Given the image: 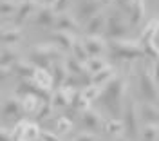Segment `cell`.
Segmentation results:
<instances>
[{"instance_id": "45", "label": "cell", "mask_w": 159, "mask_h": 141, "mask_svg": "<svg viewBox=\"0 0 159 141\" xmlns=\"http://www.w3.org/2000/svg\"><path fill=\"white\" fill-rule=\"evenodd\" d=\"M9 74H13V72H11V69H6V67H2V65H0V81H4L7 76H9Z\"/></svg>"}, {"instance_id": "31", "label": "cell", "mask_w": 159, "mask_h": 141, "mask_svg": "<svg viewBox=\"0 0 159 141\" xmlns=\"http://www.w3.org/2000/svg\"><path fill=\"white\" fill-rule=\"evenodd\" d=\"M141 138L143 141H157L159 139V125L148 123L141 129Z\"/></svg>"}, {"instance_id": "21", "label": "cell", "mask_w": 159, "mask_h": 141, "mask_svg": "<svg viewBox=\"0 0 159 141\" xmlns=\"http://www.w3.org/2000/svg\"><path fill=\"white\" fill-rule=\"evenodd\" d=\"M24 36V33L20 27H9V29H2L0 33V43H4L6 47H11L15 43H18Z\"/></svg>"}, {"instance_id": "42", "label": "cell", "mask_w": 159, "mask_h": 141, "mask_svg": "<svg viewBox=\"0 0 159 141\" xmlns=\"http://www.w3.org/2000/svg\"><path fill=\"white\" fill-rule=\"evenodd\" d=\"M70 141H99L94 134H90V132H81V134H78L76 138H72Z\"/></svg>"}, {"instance_id": "4", "label": "cell", "mask_w": 159, "mask_h": 141, "mask_svg": "<svg viewBox=\"0 0 159 141\" xmlns=\"http://www.w3.org/2000/svg\"><path fill=\"white\" fill-rule=\"evenodd\" d=\"M139 91L147 103H154L159 96V87L154 80V72L150 70V65H143L139 69Z\"/></svg>"}, {"instance_id": "8", "label": "cell", "mask_w": 159, "mask_h": 141, "mask_svg": "<svg viewBox=\"0 0 159 141\" xmlns=\"http://www.w3.org/2000/svg\"><path fill=\"white\" fill-rule=\"evenodd\" d=\"M40 6L42 4H40L38 0H18V9L15 13V25L16 27L22 25L33 13H36L40 9Z\"/></svg>"}, {"instance_id": "6", "label": "cell", "mask_w": 159, "mask_h": 141, "mask_svg": "<svg viewBox=\"0 0 159 141\" xmlns=\"http://www.w3.org/2000/svg\"><path fill=\"white\" fill-rule=\"evenodd\" d=\"M123 127L129 139L138 138V109L134 100H129L127 107L123 109Z\"/></svg>"}, {"instance_id": "2", "label": "cell", "mask_w": 159, "mask_h": 141, "mask_svg": "<svg viewBox=\"0 0 159 141\" xmlns=\"http://www.w3.org/2000/svg\"><path fill=\"white\" fill-rule=\"evenodd\" d=\"M127 78L125 76H116L103 87L101 91V101L103 105L109 109L114 116H119L123 112V96H125V91H127Z\"/></svg>"}, {"instance_id": "15", "label": "cell", "mask_w": 159, "mask_h": 141, "mask_svg": "<svg viewBox=\"0 0 159 141\" xmlns=\"http://www.w3.org/2000/svg\"><path fill=\"white\" fill-rule=\"evenodd\" d=\"M51 40L54 42V45H58L63 52H72L76 38L67 31H54V33H51Z\"/></svg>"}, {"instance_id": "37", "label": "cell", "mask_w": 159, "mask_h": 141, "mask_svg": "<svg viewBox=\"0 0 159 141\" xmlns=\"http://www.w3.org/2000/svg\"><path fill=\"white\" fill-rule=\"evenodd\" d=\"M72 127H74V123H72V120L67 118V116H60L58 121H56V129H58L60 134H69V132L72 130Z\"/></svg>"}, {"instance_id": "30", "label": "cell", "mask_w": 159, "mask_h": 141, "mask_svg": "<svg viewBox=\"0 0 159 141\" xmlns=\"http://www.w3.org/2000/svg\"><path fill=\"white\" fill-rule=\"evenodd\" d=\"M74 58L78 61H81V63H87L89 61V52H87V49H85V45H83V42L81 40H76L74 42V47H72V52H70Z\"/></svg>"}, {"instance_id": "9", "label": "cell", "mask_w": 159, "mask_h": 141, "mask_svg": "<svg viewBox=\"0 0 159 141\" xmlns=\"http://www.w3.org/2000/svg\"><path fill=\"white\" fill-rule=\"evenodd\" d=\"M56 18H58V13L52 9L49 4H43L34 13V25H38V27H54Z\"/></svg>"}, {"instance_id": "44", "label": "cell", "mask_w": 159, "mask_h": 141, "mask_svg": "<svg viewBox=\"0 0 159 141\" xmlns=\"http://www.w3.org/2000/svg\"><path fill=\"white\" fill-rule=\"evenodd\" d=\"M152 72H154V80H156V83H157V87H159V60L154 61V65H152Z\"/></svg>"}, {"instance_id": "5", "label": "cell", "mask_w": 159, "mask_h": 141, "mask_svg": "<svg viewBox=\"0 0 159 141\" xmlns=\"http://www.w3.org/2000/svg\"><path fill=\"white\" fill-rule=\"evenodd\" d=\"M127 33H129V24L123 20L119 11H112L107 16V27H105L107 38L109 40H121L127 36Z\"/></svg>"}, {"instance_id": "28", "label": "cell", "mask_w": 159, "mask_h": 141, "mask_svg": "<svg viewBox=\"0 0 159 141\" xmlns=\"http://www.w3.org/2000/svg\"><path fill=\"white\" fill-rule=\"evenodd\" d=\"M70 107H72L74 111L83 112V111H87V109H90V101L85 100V98H83V94H81V91L76 89L74 94L70 96Z\"/></svg>"}, {"instance_id": "24", "label": "cell", "mask_w": 159, "mask_h": 141, "mask_svg": "<svg viewBox=\"0 0 159 141\" xmlns=\"http://www.w3.org/2000/svg\"><path fill=\"white\" fill-rule=\"evenodd\" d=\"M20 60V52L13 47H4L0 51V65L6 67V69H11L16 61Z\"/></svg>"}, {"instance_id": "36", "label": "cell", "mask_w": 159, "mask_h": 141, "mask_svg": "<svg viewBox=\"0 0 159 141\" xmlns=\"http://www.w3.org/2000/svg\"><path fill=\"white\" fill-rule=\"evenodd\" d=\"M101 87H98V85H87V87H83L81 89V94H83V98L89 101H94L98 100L99 96H101Z\"/></svg>"}, {"instance_id": "25", "label": "cell", "mask_w": 159, "mask_h": 141, "mask_svg": "<svg viewBox=\"0 0 159 141\" xmlns=\"http://www.w3.org/2000/svg\"><path fill=\"white\" fill-rule=\"evenodd\" d=\"M20 100H22V109H24L25 114L38 112V109L42 107V103H45V101H42L34 94H24V96H20Z\"/></svg>"}, {"instance_id": "13", "label": "cell", "mask_w": 159, "mask_h": 141, "mask_svg": "<svg viewBox=\"0 0 159 141\" xmlns=\"http://www.w3.org/2000/svg\"><path fill=\"white\" fill-rule=\"evenodd\" d=\"M54 29L56 31H67V33H76L80 31V22L78 18L69 13V11H65V13H60L58 18H56V25H54Z\"/></svg>"}, {"instance_id": "33", "label": "cell", "mask_w": 159, "mask_h": 141, "mask_svg": "<svg viewBox=\"0 0 159 141\" xmlns=\"http://www.w3.org/2000/svg\"><path fill=\"white\" fill-rule=\"evenodd\" d=\"M40 134H42V130H40L38 123L36 121H29L27 127H25V132H24V141H38Z\"/></svg>"}, {"instance_id": "11", "label": "cell", "mask_w": 159, "mask_h": 141, "mask_svg": "<svg viewBox=\"0 0 159 141\" xmlns=\"http://www.w3.org/2000/svg\"><path fill=\"white\" fill-rule=\"evenodd\" d=\"M103 121H105L103 116L98 111H94V109H87V111L81 112V123H83V127L92 132L101 130L103 129Z\"/></svg>"}, {"instance_id": "47", "label": "cell", "mask_w": 159, "mask_h": 141, "mask_svg": "<svg viewBox=\"0 0 159 141\" xmlns=\"http://www.w3.org/2000/svg\"><path fill=\"white\" fill-rule=\"evenodd\" d=\"M116 141H130L129 138H121V136H119V138H116Z\"/></svg>"}, {"instance_id": "7", "label": "cell", "mask_w": 159, "mask_h": 141, "mask_svg": "<svg viewBox=\"0 0 159 141\" xmlns=\"http://www.w3.org/2000/svg\"><path fill=\"white\" fill-rule=\"evenodd\" d=\"M16 94L24 96V94H34L38 96L42 101H51L52 100V91L49 89H42L40 85H36L33 80H22L16 87Z\"/></svg>"}, {"instance_id": "50", "label": "cell", "mask_w": 159, "mask_h": 141, "mask_svg": "<svg viewBox=\"0 0 159 141\" xmlns=\"http://www.w3.org/2000/svg\"><path fill=\"white\" fill-rule=\"evenodd\" d=\"M0 16H2V15H0Z\"/></svg>"}, {"instance_id": "1", "label": "cell", "mask_w": 159, "mask_h": 141, "mask_svg": "<svg viewBox=\"0 0 159 141\" xmlns=\"http://www.w3.org/2000/svg\"><path fill=\"white\" fill-rule=\"evenodd\" d=\"M107 52L112 60L116 61H138L145 58V51L139 40H129V38H121V40H109L107 43Z\"/></svg>"}, {"instance_id": "16", "label": "cell", "mask_w": 159, "mask_h": 141, "mask_svg": "<svg viewBox=\"0 0 159 141\" xmlns=\"http://www.w3.org/2000/svg\"><path fill=\"white\" fill-rule=\"evenodd\" d=\"M157 31H159V16H152V18L145 24V27L141 29V33H139V38H138L139 43L145 45V43H148V42H154Z\"/></svg>"}, {"instance_id": "38", "label": "cell", "mask_w": 159, "mask_h": 141, "mask_svg": "<svg viewBox=\"0 0 159 141\" xmlns=\"http://www.w3.org/2000/svg\"><path fill=\"white\" fill-rule=\"evenodd\" d=\"M143 51H145V56L150 58L152 61H157L159 60V47L156 45V42H148L143 45Z\"/></svg>"}, {"instance_id": "39", "label": "cell", "mask_w": 159, "mask_h": 141, "mask_svg": "<svg viewBox=\"0 0 159 141\" xmlns=\"http://www.w3.org/2000/svg\"><path fill=\"white\" fill-rule=\"evenodd\" d=\"M51 112H52V103H51V101H45V103H42V107H40L38 112H36V121L47 120V118L51 116Z\"/></svg>"}, {"instance_id": "14", "label": "cell", "mask_w": 159, "mask_h": 141, "mask_svg": "<svg viewBox=\"0 0 159 141\" xmlns=\"http://www.w3.org/2000/svg\"><path fill=\"white\" fill-rule=\"evenodd\" d=\"M105 27H107V16L105 15H94L90 20L85 22V33L89 34V36H99L101 33H105Z\"/></svg>"}, {"instance_id": "46", "label": "cell", "mask_w": 159, "mask_h": 141, "mask_svg": "<svg viewBox=\"0 0 159 141\" xmlns=\"http://www.w3.org/2000/svg\"><path fill=\"white\" fill-rule=\"evenodd\" d=\"M112 2H118V0H101V4H103V6H107V4H112ZM130 2H132V0H130Z\"/></svg>"}, {"instance_id": "23", "label": "cell", "mask_w": 159, "mask_h": 141, "mask_svg": "<svg viewBox=\"0 0 159 141\" xmlns=\"http://www.w3.org/2000/svg\"><path fill=\"white\" fill-rule=\"evenodd\" d=\"M129 13H130L129 25H139L141 20L145 18V0H134Z\"/></svg>"}, {"instance_id": "35", "label": "cell", "mask_w": 159, "mask_h": 141, "mask_svg": "<svg viewBox=\"0 0 159 141\" xmlns=\"http://www.w3.org/2000/svg\"><path fill=\"white\" fill-rule=\"evenodd\" d=\"M27 120H20L13 129H11V141H24V132L27 127Z\"/></svg>"}, {"instance_id": "20", "label": "cell", "mask_w": 159, "mask_h": 141, "mask_svg": "<svg viewBox=\"0 0 159 141\" xmlns=\"http://www.w3.org/2000/svg\"><path fill=\"white\" fill-rule=\"evenodd\" d=\"M118 76V70H116V67L114 65H107L103 70H99V72H96V74H92V85H98V87H105L107 83H109L112 78H116Z\"/></svg>"}, {"instance_id": "43", "label": "cell", "mask_w": 159, "mask_h": 141, "mask_svg": "<svg viewBox=\"0 0 159 141\" xmlns=\"http://www.w3.org/2000/svg\"><path fill=\"white\" fill-rule=\"evenodd\" d=\"M0 141H11V130H6V127L0 125Z\"/></svg>"}, {"instance_id": "27", "label": "cell", "mask_w": 159, "mask_h": 141, "mask_svg": "<svg viewBox=\"0 0 159 141\" xmlns=\"http://www.w3.org/2000/svg\"><path fill=\"white\" fill-rule=\"evenodd\" d=\"M33 81H34L36 85H40L42 89H49V91H52V89H54V83H52V74H51V70L36 69Z\"/></svg>"}, {"instance_id": "3", "label": "cell", "mask_w": 159, "mask_h": 141, "mask_svg": "<svg viewBox=\"0 0 159 141\" xmlns=\"http://www.w3.org/2000/svg\"><path fill=\"white\" fill-rule=\"evenodd\" d=\"M27 60L36 69L51 70L54 61L65 60V56H63V51L60 49L58 45H54V43H42V45H36V47H33L29 51Z\"/></svg>"}, {"instance_id": "12", "label": "cell", "mask_w": 159, "mask_h": 141, "mask_svg": "<svg viewBox=\"0 0 159 141\" xmlns=\"http://www.w3.org/2000/svg\"><path fill=\"white\" fill-rule=\"evenodd\" d=\"M85 49L89 52V56H99V54H105L107 52V42L103 40L101 36H83L81 38Z\"/></svg>"}, {"instance_id": "17", "label": "cell", "mask_w": 159, "mask_h": 141, "mask_svg": "<svg viewBox=\"0 0 159 141\" xmlns=\"http://www.w3.org/2000/svg\"><path fill=\"white\" fill-rule=\"evenodd\" d=\"M11 72L16 74L22 80H33V78H34V72H36V67H34L29 60H18L13 67H11Z\"/></svg>"}, {"instance_id": "40", "label": "cell", "mask_w": 159, "mask_h": 141, "mask_svg": "<svg viewBox=\"0 0 159 141\" xmlns=\"http://www.w3.org/2000/svg\"><path fill=\"white\" fill-rule=\"evenodd\" d=\"M69 2H70V0H56V2H54L51 7H52V9H54V11L60 15V13H65L67 6H69Z\"/></svg>"}, {"instance_id": "48", "label": "cell", "mask_w": 159, "mask_h": 141, "mask_svg": "<svg viewBox=\"0 0 159 141\" xmlns=\"http://www.w3.org/2000/svg\"><path fill=\"white\" fill-rule=\"evenodd\" d=\"M54 2H56V0H47V4H49V6H52Z\"/></svg>"}, {"instance_id": "26", "label": "cell", "mask_w": 159, "mask_h": 141, "mask_svg": "<svg viewBox=\"0 0 159 141\" xmlns=\"http://www.w3.org/2000/svg\"><path fill=\"white\" fill-rule=\"evenodd\" d=\"M103 130L109 136H114V138H119L123 132H125V127H123V120H118V118H110V120L103 121Z\"/></svg>"}, {"instance_id": "19", "label": "cell", "mask_w": 159, "mask_h": 141, "mask_svg": "<svg viewBox=\"0 0 159 141\" xmlns=\"http://www.w3.org/2000/svg\"><path fill=\"white\" fill-rule=\"evenodd\" d=\"M22 100L16 98V96H11L7 100L2 103V114L4 116H7V118H20L22 116Z\"/></svg>"}, {"instance_id": "34", "label": "cell", "mask_w": 159, "mask_h": 141, "mask_svg": "<svg viewBox=\"0 0 159 141\" xmlns=\"http://www.w3.org/2000/svg\"><path fill=\"white\" fill-rule=\"evenodd\" d=\"M18 9V0H0V15L2 16H15Z\"/></svg>"}, {"instance_id": "18", "label": "cell", "mask_w": 159, "mask_h": 141, "mask_svg": "<svg viewBox=\"0 0 159 141\" xmlns=\"http://www.w3.org/2000/svg\"><path fill=\"white\" fill-rule=\"evenodd\" d=\"M51 74H52V83H54V89H60L63 85V81L69 78V69L65 65V60L54 61L52 67H51Z\"/></svg>"}, {"instance_id": "10", "label": "cell", "mask_w": 159, "mask_h": 141, "mask_svg": "<svg viewBox=\"0 0 159 141\" xmlns=\"http://www.w3.org/2000/svg\"><path fill=\"white\" fill-rule=\"evenodd\" d=\"M101 7H103L101 0H81L76 9V18H78V22H87L94 15H98Z\"/></svg>"}, {"instance_id": "29", "label": "cell", "mask_w": 159, "mask_h": 141, "mask_svg": "<svg viewBox=\"0 0 159 141\" xmlns=\"http://www.w3.org/2000/svg\"><path fill=\"white\" fill-rule=\"evenodd\" d=\"M52 107H58V109H63V107H70V98L61 91V89H54L52 91Z\"/></svg>"}, {"instance_id": "49", "label": "cell", "mask_w": 159, "mask_h": 141, "mask_svg": "<svg viewBox=\"0 0 159 141\" xmlns=\"http://www.w3.org/2000/svg\"><path fill=\"white\" fill-rule=\"evenodd\" d=\"M0 33H2V29H0Z\"/></svg>"}, {"instance_id": "32", "label": "cell", "mask_w": 159, "mask_h": 141, "mask_svg": "<svg viewBox=\"0 0 159 141\" xmlns=\"http://www.w3.org/2000/svg\"><path fill=\"white\" fill-rule=\"evenodd\" d=\"M107 65H109V63L103 60V58H99V56H90L89 61L85 63V67H87V70H89L90 74H96L99 70H103Z\"/></svg>"}, {"instance_id": "41", "label": "cell", "mask_w": 159, "mask_h": 141, "mask_svg": "<svg viewBox=\"0 0 159 141\" xmlns=\"http://www.w3.org/2000/svg\"><path fill=\"white\" fill-rule=\"evenodd\" d=\"M40 141H61V139H60V136H56L54 132L42 130V134H40Z\"/></svg>"}, {"instance_id": "22", "label": "cell", "mask_w": 159, "mask_h": 141, "mask_svg": "<svg viewBox=\"0 0 159 141\" xmlns=\"http://www.w3.org/2000/svg\"><path fill=\"white\" fill-rule=\"evenodd\" d=\"M139 118L145 121L147 125L148 123H154V125H159V109L152 103H143L141 109H139Z\"/></svg>"}]
</instances>
